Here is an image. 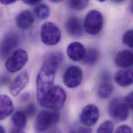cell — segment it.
<instances>
[{
	"instance_id": "obj_15",
	"label": "cell",
	"mask_w": 133,
	"mask_h": 133,
	"mask_svg": "<svg viewBox=\"0 0 133 133\" xmlns=\"http://www.w3.org/2000/svg\"><path fill=\"white\" fill-rule=\"evenodd\" d=\"M133 52L124 50L119 52L115 58V63L119 67L128 68L133 65Z\"/></svg>"
},
{
	"instance_id": "obj_20",
	"label": "cell",
	"mask_w": 133,
	"mask_h": 133,
	"mask_svg": "<svg viewBox=\"0 0 133 133\" xmlns=\"http://www.w3.org/2000/svg\"><path fill=\"white\" fill-rule=\"evenodd\" d=\"M33 12L35 16L39 20H45L49 18L50 9L47 4L41 3L34 7Z\"/></svg>"
},
{
	"instance_id": "obj_25",
	"label": "cell",
	"mask_w": 133,
	"mask_h": 133,
	"mask_svg": "<svg viewBox=\"0 0 133 133\" xmlns=\"http://www.w3.org/2000/svg\"><path fill=\"white\" fill-rule=\"evenodd\" d=\"M27 117H32L36 112V107L33 104L29 105L23 111Z\"/></svg>"
},
{
	"instance_id": "obj_2",
	"label": "cell",
	"mask_w": 133,
	"mask_h": 133,
	"mask_svg": "<svg viewBox=\"0 0 133 133\" xmlns=\"http://www.w3.org/2000/svg\"><path fill=\"white\" fill-rule=\"evenodd\" d=\"M66 99V94L63 89L60 86L54 85L50 91L38 103L44 108L58 110L63 107Z\"/></svg>"
},
{
	"instance_id": "obj_18",
	"label": "cell",
	"mask_w": 133,
	"mask_h": 133,
	"mask_svg": "<svg viewBox=\"0 0 133 133\" xmlns=\"http://www.w3.org/2000/svg\"><path fill=\"white\" fill-rule=\"evenodd\" d=\"M109 77L107 75L103 78V81L97 90V94L101 98H108L114 91V87L110 83Z\"/></svg>"
},
{
	"instance_id": "obj_22",
	"label": "cell",
	"mask_w": 133,
	"mask_h": 133,
	"mask_svg": "<svg viewBox=\"0 0 133 133\" xmlns=\"http://www.w3.org/2000/svg\"><path fill=\"white\" fill-rule=\"evenodd\" d=\"M89 3V1H69L68 5L69 7L76 10H81L86 8Z\"/></svg>"
},
{
	"instance_id": "obj_28",
	"label": "cell",
	"mask_w": 133,
	"mask_h": 133,
	"mask_svg": "<svg viewBox=\"0 0 133 133\" xmlns=\"http://www.w3.org/2000/svg\"><path fill=\"white\" fill-rule=\"evenodd\" d=\"M22 2L25 4L29 5H37L38 4L42 3L41 1H38V0H23Z\"/></svg>"
},
{
	"instance_id": "obj_23",
	"label": "cell",
	"mask_w": 133,
	"mask_h": 133,
	"mask_svg": "<svg viewBox=\"0 0 133 133\" xmlns=\"http://www.w3.org/2000/svg\"><path fill=\"white\" fill-rule=\"evenodd\" d=\"M114 128V123L111 121L106 120L98 127L97 133H112Z\"/></svg>"
},
{
	"instance_id": "obj_10",
	"label": "cell",
	"mask_w": 133,
	"mask_h": 133,
	"mask_svg": "<svg viewBox=\"0 0 133 133\" xmlns=\"http://www.w3.org/2000/svg\"><path fill=\"white\" fill-rule=\"evenodd\" d=\"M83 74L81 69L78 66L69 67L63 76V82L67 87L75 88L78 87L82 80Z\"/></svg>"
},
{
	"instance_id": "obj_33",
	"label": "cell",
	"mask_w": 133,
	"mask_h": 133,
	"mask_svg": "<svg viewBox=\"0 0 133 133\" xmlns=\"http://www.w3.org/2000/svg\"><path fill=\"white\" fill-rule=\"evenodd\" d=\"M50 1L52 3H60V2H62V1H61V0H51Z\"/></svg>"
},
{
	"instance_id": "obj_30",
	"label": "cell",
	"mask_w": 133,
	"mask_h": 133,
	"mask_svg": "<svg viewBox=\"0 0 133 133\" xmlns=\"http://www.w3.org/2000/svg\"><path fill=\"white\" fill-rule=\"evenodd\" d=\"M16 2V0H1L0 1V3H1L3 5H9L13 4Z\"/></svg>"
},
{
	"instance_id": "obj_27",
	"label": "cell",
	"mask_w": 133,
	"mask_h": 133,
	"mask_svg": "<svg viewBox=\"0 0 133 133\" xmlns=\"http://www.w3.org/2000/svg\"><path fill=\"white\" fill-rule=\"evenodd\" d=\"M125 100L128 105L130 109H133V92L129 93L125 98Z\"/></svg>"
},
{
	"instance_id": "obj_6",
	"label": "cell",
	"mask_w": 133,
	"mask_h": 133,
	"mask_svg": "<svg viewBox=\"0 0 133 133\" xmlns=\"http://www.w3.org/2000/svg\"><path fill=\"white\" fill-rule=\"evenodd\" d=\"M103 25L102 14L96 10H92L87 15L83 23V28L89 34H97L102 30Z\"/></svg>"
},
{
	"instance_id": "obj_12",
	"label": "cell",
	"mask_w": 133,
	"mask_h": 133,
	"mask_svg": "<svg viewBox=\"0 0 133 133\" xmlns=\"http://www.w3.org/2000/svg\"><path fill=\"white\" fill-rule=\"evenodd\" d=\"M86 53V49L79 42H73L67 48V54L72 60L78 62L82 61Z\"/></svg>"
},
{
	"instance_id": "obj_24",
	"label": "cell",
	"mask_w": 133,
	"mask_h": 133,
	"mask_svg": "<svg viewBox=\"0 0 133 133\" xmlns=\"http://www.w3.org/2000/svg\"><path fill=\"white\" fill-rule=\"evenodd\" d=\"M133 30H130L126 32L123 36V43L130 48L133 47Z\"/></svg>"
},
{
	"instance_id": "obj_35",
	"label": "cell",
	"mask_w": 133,
	"mask_h": 133,
	"mask_svg": "<svg viewBox=\"0 0 133 133\" xmlns=\"http://www.w3.org/2000/svg\"><path fill=\"white\" fill-rule=\"evenodd\" d=\"M69 133H75V132H70Z\"/></svg>"
},
{
	"instance_id": "obj_19",
	"label": "cell",
	"mask_w": 133,
	"mask_h": 133,
	"mask_svg": "<svg viewBox=\"0 0 133 133\" xmlns=\"http://www.w3.org/2000/svg\"><path fill=\"white\" fill-rule=\"evenodd\" d=\"M27 116L23 111L18 110L13 114L11 117L12 124L16 129H23L26 124Z\"/></svg>"
},
{
	"instance_id": "obj_7",
	"label": "cell",
	"mask_w": 133,
	"mask_h": 133,
	"mask_svg": "<svg viewBox=\"0 0 133 133\" xmlns=\"http://www.w3.org/2000/svg\"><path fill=\"white\" fill-rule=\"evenodd\" d=\"M27 52L23 49H18L7 58L5 68L10 73H16L25 65L28 61Z\"/></svg>"
},
{
	"instance_id": "obj_3",
	"label": "cell",
	"mask_w": 133,
	"mask_h": 133,
	"mask_svg": "<svg viewBox=\"0 0 133 133\" xmlns=\"http://www.w3.org/2000/svg\"><path fill=\"white\" fill-rule=\"evenodd\" d=\"M61 114L58 110H43L40 111L35 119V128L39 132H44L52 125L57 124Z\"/></svg>"
},
{
	"instance_id": "obj_34",
	"label": "cell",
	"mask_w": 133,
	"mask_h": 133,
	"mask_svg": "<svg viewBox=\"0 0 133 133\" xmlns=\"http://www.w3.org/2000/svg\"><path fill=\"white\" fill-rule=\"evenodd\" d=\"M99 2H105V1H103V0H100V1H98Z\"/></svg>"
},
{
	"instance_id": "obj_9",
	"label": "cell",
	"mask_w": 133,
	"mask_h": 133,
	"mask_svg": "<svg viewBox=\"0 0 133 133\" xmlns=\"http://www.w3.org/2000/svg\"><path fill=\"white\" fill-rule=\"evenodd\" d=\"M99 111L98 107L93 104L85 106L80 115V120L82 124L87 127L94 125L98 121Z\"/></svg>"
},
{
	"instance_id": "obj_32",
	"label": "cell",
	"mask_w": 133,
	"mask_h": 133,
	"mask_svg": "<svg viewBox=\"0 0 133 133\" xmlns=\"http://www.w3.org/2000/svg\"><path fill=\"white\" fill-rule=\"evenodd\" d=\"M0 133H5L4 128L1 125H0Z\"/></svg>"
},
{
	"instance_id": "obj_11",
	"label": "cell",
	"mask_w": 133,
	"mask_h": 133,
	"mask_svg": "<svg viewBox=\"0 0 133 133\" xmlns=\"http://www.w3.org/2000/svg\"><path fill=\"white\" fill-rule=\"evenodd\" d=\"M29 75L26 70L17 75L9 87L10 93L13 96H18L27 86L29 82Z\"/></svg>"
},
{
	"instance_id": "obj_8",
	"label": "cell",
	"mask_w": 133,
	"mask_h": 133,
	"mask_svg": "<svg viewBox=\"0 0 133 133\" xmlns=\"http://www.w3.org/2000/svg\"><path fill=\"white\" fill-rule=\"evenodd\" d=\"M19 39L18 35L14 32H9L2 38L0 41V58L6 59L16 48Z\"/></svg>"
},
{
	"instance_id": "obj_1",
	"label": "cell",
	"mask_w": 133,
	"mask_h": 133,
	"mask_svg": "<svg viewBox=\"0 0 133 133\" xmlns=\"http://www.w3.org/2000/svg\"><path fill=\"white\" fill-rule=\"evenodd\" d=\"M64 55L60 51H52L47 54L36 80L37 99L42 100L54 86L55 78L59 65L63 62Z\"/></svg>"
},
{
	"instance_id": "obj_13",
	"label": "cell",
	"mask_w": 133,
	"mask_h": 133,
	"mask_svg": "<svg viewBox=\"0 0 133 133\" xmlns=\"http://www.w3.org/2000/svg\"><path fill=\"white\" fill-rule=\"evenodd\" d=\"M14 109V104L11 98L7 95L0 94V120L10 116Z\"/></svg>"
},
{
	"instance_id": "obj_26",
	"label": "cell",
	"mask_w": 133,
	"mask_h": 133,
	"mask_svg": "<svg viewBox=\"0 0 133 133\" xmlns=\"http://www.w3.org/2000/svg\"><path fill=\"white\" fill-rule=\"evenodd\" d=\"M115 133H132V130L129 126L123 125L118 128Z\"/></svg>"
},
{
	"instance_id": "obj_31",
	"label": "cell",
	"mask_w": 133,
	"mask_h": 133,
	"mask_svg": "<svg viewBox=\"0 0 133 133\" xmlns=\"http://www.w3.org/2000/svg\"><path fill=\"white\" fill-rule=\"evenodd\" d=\"M9 133H25L22 129L15 128L11 130Z\"/></svg>"
},
{
	"instance_id": "obj_29",
	"label": "cell",
	"mask_w": 133,
	"mask_h": 133,
	"mask_svg": "<svg viewBox=\"0 0 133 133\" xmlns=\"http://www.w3.org/2000/svg\"><path fill=\"white\" fill-rule=\"evenodd\" d=\"M78 133H92V130L88 127H81L79 129Z\"/></svg>"
},
{
	"instance_id": "obj_4",
	"label": "cell",
	"mask_w": 133,
	"mask_h": 133,
	"mask_svg": "<svg viewBox=\"0 0 133 133\" xmlns=\"http://www.w3.org/2000/svg\"><path fill=\"white\" fill-rule=\"evenodd\" d=\"M41 38L46 45L54 46L60 41L61 33L56 24L51 22H46L41 27Z\"/></svg>"
},
{
	"instance_id": "obj_16",
	"label": "cell",
	"mask_w": 133,
	"mask_h": 133,
	"mask_svg": "<svg viewBox=\"0 0 133 133\" xmlns=\"http://www.w3.org/2000/svg\"><path fill=\"white\" fill-rule=\"evenodd\" d=\"M34 21V17L29 10H24L19 13L16 18V23L18 28L26 30L29 28Z\"/></svg>"
},
{
	"instance_id": "obj_17",
	"label": "cell",
	"mask_w": 133,
	"mask_h": 133,
	"mask_svg": "<svg viewBox=\"0 0 133 133\" xmlns=\"http://www.w3.org/2000/svg\"><path fill=\"white\" fill-rule=\"evenodd\" d=\"M115 81L121 87H128L133 83V70H121L117 72L115 77Z\"/></svg>"
},
{
	"instance_id": "obj_14",
	"label": "cell",
	"mask_w": 133,
	"mask_h": 133,
	"mask_svg": "<svg viewBox=\"0 0 133 133\" xmlns=\"http://www.w3.org/2000/svg\"><path fill=\"white\" fill-rule=\"evenodd\" d=\"M66 29L67 33L72 36H81L83 32L81 22L75 16H71L67 20Z\"/></svg>"
},
{
	"instance_id": "obj_21",
	"label": "cell",
	"mask_w": 133,
	"mask_h": 133,
	"mask_svg": "<svg viewBox=\"0 0 133 133\" xmlns=\"http://www.w3.org/2000/svg\"><path fill=\"white\" fill-rule=\"evenodd\" d=\"M99 58V53L98 51L95 48H89L86 50L85 56L82 60L83 64L92 66L96 64Z\"/></svg>"
},
{
	"instance_id": "obj_5",
	"label": "cell",
	"mask_w": 133,
	"mask_h": 133,
	"mask_svg": "<svg viewBox=\"0 0 133 133\" xmlns=\"http://www.w3.org/2000/svg\"><path fill=\"white\" fill-rule=\"evenodd\" d=\"M130 108L125 98H116L109 103L108 112L110 116L115 120L121 122L125 121L129 116Z\"/></svg>"
}]
</instances>
